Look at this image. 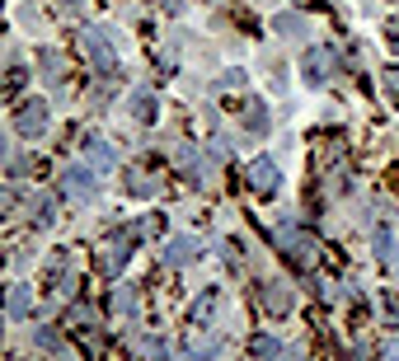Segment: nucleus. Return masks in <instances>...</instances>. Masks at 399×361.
Returning a JSON list of instances; mask_svg holds the SVG:
<instances>
[{
    "label": "nucleus",
    "mask_w": 399,
    "mask_h": 361,
    "mask_svg": "<svg viewBox=\"0 0 399 361\" xmlns=\"http://www.w3.org/2000/svg\"><path fill=\"white\" fill-rule=\"evenodd\" d=\"M10 305H14L10 315H24V305H28V291H24V286H14V291H10Z\"/></svg>",
    "instance_id": "0eeeda50"
},
{
    "label": "nucleus",
    "mask_w": 399,
    "mask_h": 361,
    "mask_svg": "<svg viewBox=\"0 0 399 361\" xmlns=\"http://www.w3.org/2000/svg\"><path fill=\"white\" fill-rule=\"evenodd\" d=\"M43 127H47V108H43V103L19 108V132H43Z\"/></svg>",
    "instance_id": "f257e3e1"
},
{
    "label": "nucleus",
    "mask_w": 399,
    "mask_h": 361,
    "mask_svg": "<svg viewBox=\"0 0 399 361\" xmlns=\"http://www.w3.org/2000/svg\"><path fill=\"white\" fill-rule=\"evenodd\" d=\"M66 192H71V197H90V192H94V179H90L85 169H66Z\"/></svg>",
    "instance_id": "f03ea898"
},
{
    "label": "nucleus",
    "mask_w": 399,
    "mask_h": 361,
    "mask_svg": "<svg viewBox=\"0 0 399 361\" xmlns=\"http://www.w3.org/2000/svg\"><path fill=\"white\" fill-rule=\"evenodd\" d=\"M254 357H259V361H277V342L273 338H259V342H254Z\"/></svg>",
    "instance_id": "423d86ee"
},
{
    "label": "nucleus",
    "mask_w": 399,
    "mask_h": 361,
    "mask_svg": "<svg viewBox=\"0 0 399 361\" xmlns=\"http://www.w3.org/2000/svg\"><path fill=\"white\" fill-rule=\"evenodd\" d=\"M90 164L94 169H108V164H113V150L103 146V141H90Z\"/></svg>",
    "instance_id": "7ed1b4c3"
},
{
    "label": "nucleus",
    "mask_w": 399,
    "mask_h": 361,
    "mask_svg": "<svg viewBox=\"0 0 399 361\" xmlns=\"http://www.w3.org/2000/svg\"><path fill=\"white\" fill-rule=\"evenodd\" d=\"M254 183L259 188H277V169L273 164H254Z\"/></svg>",
    "instance_id": "39448f33"
},
{
    "label": "nucleus",
    "mask_w": 399,
    "mask_h": 361,
    "mask_svg": "<svg viewBox=\"0 0 399 361\" xmlns=\"http://www.w3.org/2000/svg\"><path fill=\"white\" fill-rule=\"evenodd\" d=\"M324 70H329V52H310V57H306V75L319 80Z\"/></svg>",
    "instance_id": "20e7f679"
},
{
    "label": "nucleus",
    "mask_w": 399,
    "mask_h": 361,
    "mask_svg": "<svg viewBox=\"0 0 399 361\" xmlns=\"http://www.w3.org/2000/svg\"><path fill=\"white\" fill-rule=\"evenodd\" d=\"M188 253H193V239H188V244H183V239H179V244L170 248V258H174V263H179V258H188Z\"/></svg>",
    "instance_id": "6e6552de"
}]
</instances>
